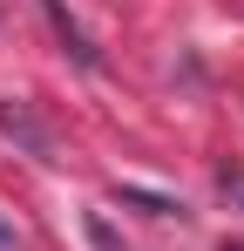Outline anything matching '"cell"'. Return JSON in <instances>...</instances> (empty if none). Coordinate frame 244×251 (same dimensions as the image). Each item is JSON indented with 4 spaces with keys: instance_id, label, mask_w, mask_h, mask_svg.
Returning a JSON list of instances; mask_svg holds the SVG:
<instances>
[{
    "instance_id": "6da1fadb",
    "label": "cell",
    "mask_w": 244,
    "mask_h": 251,
    "mask_svg": "<svg viewBox=\"0 0 244 251\" xmlns=\"http://www.w3.org/2000/svg\"><path fill=\"white\" fill-rule=\"evenodd\" d=\"M41 7H48V21H54V34H61V41H68V54H75L81 68H102V54H95V48H88V34H81L75 21H68V14H61V0H41Z\"/></svg>"
},
{
    "instance_id": "7a4b0ae2",
    "label": "cell",
    "mask_w": 244,
    "mask_h": 251,
    "mask_svg": "<svg viewBox=\"0 0 244 251\" xmlns=\"http://www.w3.org/2000/svg\"><path fill=\"white\" fill-rule=\"evenodd\" d=\"M0 251H14V224H0Z\"/></svg>"
}]
</instances>
